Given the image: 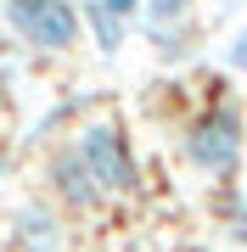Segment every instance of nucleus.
Masks as SVG:
<instances>
[{
  "label": "nucleus",
  "instance_id": "nucleus-5",
  "mask_svg": "<svg viewBox=\"0 0 247 252\" xmlns=\"http://www.w3.org/2000/svg\"><path fill=\"white\" fill-rule=\"evenodd\" d=\"M11 241H17V252H62L68 224L51 202H17L11 207Z\"/></svg>",
  "mask_w": 247,
  "mask_h": 252
},
{
  "label": "nucleus",
  "instance_id": "nucleus-8",
  "mask_svg": "<svg viewBox=\"0 0 247 252\" xmlns=\"http://www.w3.org/2000/svg\"><path fill=\"white\" fill-rule=\"evenodd\" d=\"M197 17V0H141V23H185Z\"/></svg>",
  "mask_w": 247,
  "mask_h": 252
},
{
  "label": "nucleus",
  "instance_id": "nucleus-9",
  "mask_svg": "<svg viewBox=\"0 0 247 252\" xmlns=\"http://www.w3.org/2000/svg\"><path fill=\"white\" fill-rule=\"evenodd\" d=\"M225 62L236 67V73H247V23L236 28V34H230V45H225Z\"/></svg>",
  "mask_w": 247,
  "mask_h": 252
},
{
  "label": "nucleus",
  "instance_id": "nucleus-7",
  "mask_svg": "<svg viewBox=\"0 0 247 252\" xmlns=\"http://www.w3.org/2000/svg\"><path fill=\"white\" fill-rule=\"evenodd\" d=\"M79 23H84V34H90V45H96L101 56H118L124 39H129V28H135V23L112 17L107 6H96V0H79Z\"/></svg>",
  "mask_w": 247,
  "mask_h": 252
},
{
  "label": "nucleus",
  "instance_id": "nucleus-1",
  "mask_svg": "<svg viewBox=\"0 0 247 252\" xmlns=\"http://www.w3.org/2000/svg\"><path fill=\"white\" fill-rule=\"evenodd\" d=\"M180 157L191 162L197 174H208V180H230V174L242 168V157H247V118H242V107L225 101V95H213L208 107L185 124Z\"/></svg>",
  "mask_w": 247,
  "mask_h": 252
},
{
  "label": "nucleus",
  "instance_id": "nucleus-12",
  "mask_svg": "<svg viewBox=\"0 0 247 252\" xmlns=\"http://www.w3.org/2000/svg\"><path fill=\"white\" fill-rule=\"evenodd\" d=\"M213 6H242V0H213Z\"/></svg>",
  "mask_w": 247,
  "mask_h": 252
},
{
  "label": "nucleus",
  "instance_id": "nucleus-14",
  "mask_svg": "<svg viewBox=\"0 0 247 252\" xmlns=\"http://www.w3.org/2000/svg\"><path fill=\"white\" fill-rule=\"evenodd\" d=\"M0 174H6V152H0Z\"/></svg>",
  "mask_w": 247,
  "mask_h": 252
},
{
  "label": "nucleus",
  "instance_id": "nucleus-4",
  "mask_svg": "<svg viewBox=\"0 0 247 252\" xmlns=\"http://www.w3.org/2000/svg\"><path fill=\"white\" fill-rule=\"evenodd\" d=\"M45 185H51V196L68 207V213H96L101 202V185L90 180V168L79 162V152H73V140L68 146H56V152L45 157Z\"/></svg>",
  "mask_w": 247,
  "mask_h": 252
},
{
  "label": "nucleus",
  "instance_id": "nucleus-13",
  "mask_svg": "<svg viewBox=\"0 0 247 252\" xmlns=\"http://www.w3.org/2000/svg\"><path fill=\"white\" fill-rule=\"evenodd\" d=\"M6 39H11V34H0V56H6Z\"/></svg>",
  "mask_w": 247,
  "mask_h": 252
},
{
  "label": "nucleus",
  "instance_id": "nucleus-10",
  "mask_svg": "<svg viewBox=\"0 0 247 252\" xmlns=\"http://www.w3.org/2000/svg\"><path fill=\"white\" fill-rule=\"evenodd\" d=\"M225 202H230V235L247 247V202H242V196H225Z\"/></svg>",
  "mask_w": 247,
  "mask_h": 252
},
{
  "label": "nucleus",
  "instance_id": "nucleus-3",
  "mask_svg": "<svg viewBox=\"0 0 247 252\" xmlns=\"http://www.w3.org/2000/svg\"><path fill=\"white\" fill-rule=\"evenodd\" d=\"M73 152L90 168V180L101 185V196H135L141 190V162L135 146H129L118 118H90V124L73 129Z\"/></svg>",
  "mask_w": 247,
  "mask_h": 252
},
{
  "label": "nucleus",
  "instance_id": "nucleus-11",
  "mask_svg": "<svg viewBox=\"0 0 247 252\" xmlns=\"http://www.w3.org/2000/svg\"><path fill=\"white\" fill-rule=\"evenodd\" d=\"M96 6H107L112 17H124V23H141V0H96Z\"/></svg>",
  "mask_w": 247,
  "mask_h": 252
},
{
  "label": "nucleus",
  "instance_id": "nucleus-6",
  "mask_svg": "<svg viewBox=\"0 0 247 252\" xmlns=\"http://www.w3.org/2000/svg\"><path fill=\"white\" fill-rule=\"evenodd\" d=\"M141 34H146V45H152L157 62H191L197 45H202L197 17H185V23H141Z\"/></svg>",
  "mask_w": 247,
  "mask_h": 252
},
{
  "label": "nucleus",
  "instance_id": "nucleus-2",
  "mask_svg": "<svg viewBox=\"0 0 247 252\" xmlns=\"http://www.w3.org/2000/svg\"><path fill=\"white\" fill-rule=\"evenodd\" d=\"M0 23L34 56H68L84 39L79 0H0Z\"/></svg>",
  "mask_w": 247,
  "mask_h": 252
}]
</instances>
